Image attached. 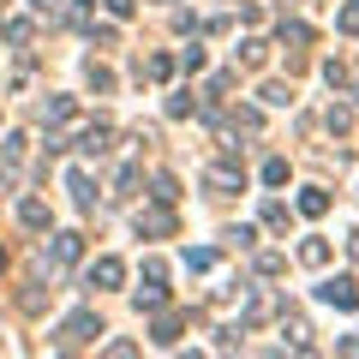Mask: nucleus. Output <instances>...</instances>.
<instances>
[{
    "label": "nucleus",
    "instance_id": "nucleus-1",
    "mask_svg": "<svg viewBox=\"0 0 359 359\" xmlns=\"http://www.w3.org/2000/svg\"><path fill=\"white\" fill-rule=\"evenodd\" d=\"M102 335V323H96V311H72V318L60 323V347H84Z\"/></svg>",
    "mask_w": 359,
    "mask_h": 359
},
{
    "label": "nucleus",
    "instance_id": "nucleus-2",
    "mask_svg": "<svg viewBox=\"0 0 359 359\" xmlns=\"http://www.w3.org/2000/svg\"><path fill=\"white\" fill-rule=\"evenodd\" d=\"M318 299H323V306H335V311H353V306H359V282H347V276H330V282L318 287Z\"/></svg>",
    "mask_w": 359,
    "mask_h": 359
},
{
    "label": "nucleus",
    "instance_id": "nucleus-3",
    "mask_svg": "<svg viewBox=\"0 0 359 359\" xmlns=\"http://www.w3.org/2000/svg\"><path fill=\"white\" fill-rule=\"evenodd\" d=\"M126 282V264H120V257H96V264H90V287H120Z\"/></svg>",
    "mask_w": 359,
    "mask_h": 359
},
{
    "label": "nucleus",
    "instance_id": "nucleus-4",
    "mask_svg": "<svg viewBox=\"0 0 359 359\" xmlns=\"http://www.w3.org/2000/svg\"><path fill=\"white\" fill-rule=\"evenodd\" d=\"M240 186H245V174H240L233 162H216V168H210V192H240Z\"/></svg>",
    "mask_w": 359,
    "mask_h": 359
},
{
    "label": "nucleus",
    "instance_id": "nucleus-5",
    "mask_svg": "<svg viewBox=\"0 0 359 359\" xmlns=\"http://www.w3.org/2000/svg\"><path fill=\"white\" fill-rule=\"evenodd\" d=\"M66 186H72V198H78V210H90V204H96V180H90L84 168H72V174H66Z\"/></svg>",
    "mask_w": 359,
    "mask_h": 359
},
{
    "label": "nucleus",
    "instance_id": "nucleus-6",
    "mask_svg": "<svg viewBox=\"0 0 359 359\" xmlns=\"http://www.w3.org/2000/svg\"><path fill=\"white\" fill-rule=\"evenodd\" d=\"M78 252H84V240H78V233H54V245H48L54 264H78Z\"/></svg>",
    "mask_w": 359,
    "mask_h": 359
},
{
    "label": "nucleus",
    "instance_id": "nucleus-7",
    "mask_svg": "<svg viewBox=\"0 0 359 359\" xmlns=\"http://www.w3.org/2000/svg\"><path fill=\"white\" fill-rule=\"evenodd\" d=\"M168 228H174L168 204H156V210H138V233H168Z\"/></svg>",
    "mask_w": 359,
    "mask_h": 359
},
{
    "label": "nucleus",
    "instance_id": "nucleus-8",
    "mask_svg": "<svg viewBox=\"0 0 359 359\" xmlns=\"http://www.w3.org/2000/svg\"><path fill=\"white\" fill-rule=\"evenodd\" d=\"M180 264L192 269V276H204V269L216 264V252H210V245H186V252H180Z\"/></svg>",
    "mask_w": 359,
    "mask_h": 359
},
{
    "label": "nucleus",
    "instance_id": "nucleus-9",
    "mask_svg": "<svg viewBox=\"0 0 359 359\" xmlns=\"http://www.w3.org/2000/svg\"><path fill=\"white\" fill-rule=\"evenodd\" d=\"M299 264H311V269H323V264H330V240H318V233H311V240L299 245Z\"/></svg>",
    "mask_w": 359,
    "mask_h": 359
},
{
    "label": "nucleus",
    "instance_id": "nucleus-10",
    "mask_svg": "<svg viewBox=\"0 0 359 359\" xmlns=\"http://www.w3.org/2000/svg\"><path fill=\"white\" fill-rule=\"evenodd\" d=\"M323 210H330V192L323 186H306L299 192V216H323Z\"/></svg>",
    "mask_w": 359,
    "mask_h": 359
},
{
    "label": "nucleus",
    "instance_id": "nucleus-11",
    "mask_svg": "<svg viewBox=\"0 0 359 359\" xmlns=\"http://www.w3.org/2000/svg\"><path fill=\"white\" fill-rule=\"evenodd\" d=\"M18 222H25V228H48V204H42V198H25V204H18Z\"/></svg>",
    "mask_w": 359,
    "mask_h": 359
},
{
    "label": "nucleus",
    "instance_id": "nucleus-12",
    "mask_svg": "<svg viewBox=\"0 0 359 359\" xmlns=\"http://www.w3.org/2000/svg\"><path fill=\"white\" fill-rule=\"evenodd\" d=\"M240 60H245V66H264V60H269V42H257V36L240 42Z\"/></svg>",
    "mask_w": 359,
    "mask_h": 359
},
{
    "label": "nucleus",
    "instance_id": "nucleus-13",
    "mask_svg": "<svg viewBox=\"0 0 359 359\" xmlns=\"http://www.w3.org/2000/svg\"><path fill=\"white\" fill-rule=\"evenodd\" d=\"M84 156H108V126H90L84 132Z\"/></svg>",
    "mask_w": 359,
    "mask_h": 359
},
{
    "label": "nucleus",
    "instance_id": "nucleus-14",
    "mask_svg": "<svg viewBox=\"0 0 359 359\" xmlns=\"http://www.w3.org/2000/svg\"><path fill=\"white\" fill-rule=\"evenodd\" d=\"M150 335H156V347H174V341H180V318H162Z\"/></svg>",
    "mask_w": 359,
    "mask_h": 359
},
{
    "label": "nucleus",
    "instance_id": "nucleus-15",
    "mask_svg": "<svg viewBox=\"0 0 359 359\" xmlns=\"http://www.w3.org/2000/svg\"><path fill=\"white\" fill-rule=\"evenodd\" d=\"M264 186H287V162H282V156H269V162H264Z\"/></svg>",
    "mask_w": 359,
    "mask_h": 359
},
{
    "label": "nucleus",
    "instance_id": "nucleus-16",
    "mask_svg": "<svg viewBox=\"0 0 359 359\" xmlns=\"http://www.w3.org/2000/svg\"><path fill=\"white\" fill-rule=\"evenodd\" d=\"M144 72L162 84V78H174V60H168V54H150V60H144Z\"/></svg>",
    "mask_w": 359,
    "mask_h": 359
},
{
    "label": "nucleus",
    "instance_id": "nucleus-17",
    "mask_svg": "<svg viewBox=\"0 0 359 359\" xmlns=\"http://www.w3.org/2000/svg\"><path fill=\"white\" fill-rule=\"evenodd\" d=\"M264 102L269 108H287V102H294V90H287V84H264Z\"/></svg>",
    "mask_w": 359,
    "mask_h": 359
},
{
    "label": "nucleus",
    "instance_id": "nucleus-18",
    "mask_svg": "<svg viewBox=\"0 0 359 359\" xmlns=\"http://www.w3.org/2000/svg\"><path fill=\"white\" fill-rule=\"evenodd\" d=\"M180 66H186V72H204V48H198V42H192V48H180Z\"/></svg>",
    "mask_w": 359,
    "mask_h": 359
},
{
    "label": "nucleus",
    "instance_id": "nucleus-19",
    "mask_svg": "<svg viewBox=\"0 0 359 359\" xmlns=\"http://www.w3.org/2000/svg\"><path fill=\"white\" fill-rule=\"evenodd\" d=\"M335 25H341L347 36H359V0H353V6H341V18H335Z\"/></svg>",
    "mask_w": 359,
    "mask_h": 359
},
{
    "label": "nucleus",
    "instance_id": "nucleus-20",
    "mask_svg": "<svg viewBox=\"0 0 359 359\" xmlns=\"http://www.w3.org/2000/svg\"><path fill=\"white\" fill-rule=\"evenodd\" d=\"M282 42H294V48H306V42H311V30H306V25H282Z\"/></svg>",
    "mask_w": 359,
    "mask_h": 359
},
{
    "label": "nucleus",
    "instance_id": "nucleus-21",
    "mask_svg": "<svg viewBox=\"0 0 359 359\" xmlns=\"http://www.w3.org/2000/svg\"><path fill=\"white\" fill-rule=\"evenodd\" d=\"M174 198H180V186H174V180L162 174V180H156V204H174Z\"/></svg>",
    "mask_w": 359,
    "mask_h": 359
},
{
    "label": "nucleus",
    "instance_id": "nucleus-22",
    "mask_svg": "<svg viewBox=\"0 0 359 359\" xmlns=\"http://www.w3.org/2000/svg\"><path fill=\"white\" fill-rule=\"evenodd\" d=\"M132 6H138V0H108V13H114V18H132Z\"/></svg>",
    "mask_w": 359,
    "mask_h": 359
},
{
    "label": "nucleus",
    "instance_id": "nucleus-23",
    "mask_svg": "<svg viewBox=\"0 0 359 359\" xmlns=\"http://www.w3.org/2000/svg\"><path fill=\"white\" fill-rule=\"evenodd\" d=\"M30 6H36L42 18H54V13H60V0H30Z\"/></svg>",
    "mask_w": 359,
    "mask_h": 359
},
{
    "label": "nucleus",
    "instance_id": "nucleus-24",
    "mask_svg": "<svg viewBox=\"0 0 359 359\" xmlns=\"http://www.w3.org/2000/svg\"><path fill=\"white\" fill-rule=\"evenodd\" d=\"M0 264H6V252H0Z\"/></svg>",
    "mask_w": 359,
    "mask_h": 359
}]
</instances>
